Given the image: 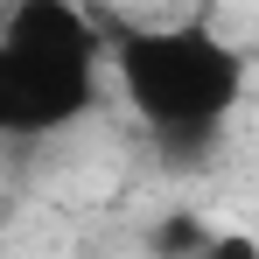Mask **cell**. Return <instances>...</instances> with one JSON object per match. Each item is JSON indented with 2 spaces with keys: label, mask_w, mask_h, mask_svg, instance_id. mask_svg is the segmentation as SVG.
Returning a JSON list of instances; mask_svg holds the SVG:
<instances>
[{
  "label": "cell",
  "mask_w": 259,
  "mask_h": 259,
  "mask_svg": "<svg viewBox=\"0 0 259 259\" xmlns=\"http://www.w3.org/2000/svg\"><path fill=\"white\" fill-rule=\"evenodd\" d=\"M105 70L126 98V112L161 154H203L238 119L252 63L203 21H161V28H119L105 49Z\"/></svg>",
  "instance_id": "cell-1"
},
{
  "label": "cell",
  "mask_w": 259,
  "mask_h": 259,
  "mask_svg": "<svg viewBox=\"0 0 259 259\" xmlns=\"http://www.w3.org/2000/svg\"><path fill=\"white\" fill-rule=\"evenodd\" d=\"M161 259H259V245L238 231H210V224H175L161 238Z\"/></svg>",
  "instance_id": "cell-3"
},
{
  "label": "cell",
  "mask_w": 259,
  "mask_h": 259,
  "mask_svg": "<svg viewBox=\"0 0 259 259\" xmlns=\"http://www.w3.org/2000/svg\"><path fill=\"white\" fill-rule=\"evenodd\" d=\"M105 49L84 7L14 0L0 14V140H56L98 105Z\"/></svg>",
  "instance_id": "cell-2"
}]
</instances>
